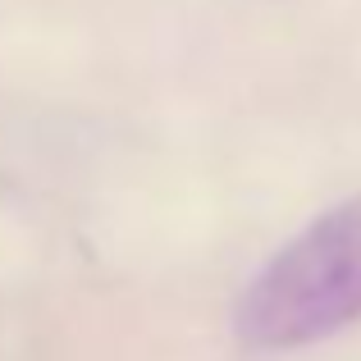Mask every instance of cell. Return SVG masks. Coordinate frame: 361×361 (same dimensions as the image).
Wrapping results in <instances>:
<instances>
[{
  "instance_id": "obj_1",
  "label": "cell",
  "mask_w": 361,
  "mask_h": 361,
  "mask_svg": "<svg viewBox=\"0 0 361 361\" xmlns=\"http://www.w3.org/2000/svg\"><path fill=\"white\" fill-rule=\"evenodd\" d=\"M353 320H361V197L283 243L238 302V334L261 353L320 343Z\"/></svg>"
}]
</instances>
